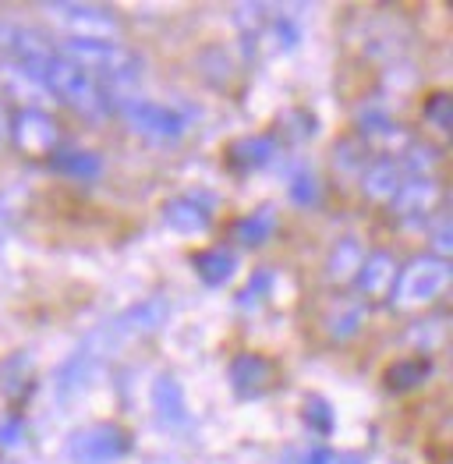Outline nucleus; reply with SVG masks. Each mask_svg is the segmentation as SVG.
I'll use <instances>...</instances> for the list:
<instances>
[{"instance_id": "nucleus-15", "label": "nucleus", "mask_w": 453, "mask_h": 464, "mask_svg": "<svg viewBox=\"0 0 453 464\" xmlns=\"http://www.w3.org/2000/svg\"><path fill=\"white\" fill-rule=\"evenodd\" d=\"M393 276H397L393 256H390V252H369L365 263H361V270H358V276H354V287H358L361 302H372V298L390 295Z\"/></svg>"}, {"instance_id": "nucleus-27", "label": "nucleus", "mask_w": 453, "mask_h": 464, "mask_svg": "<svg viewBox=\"0 0 453 464\" xmlns=\"http://www.w3.org/2000/svg\"><path fill=\"white\" fill-rule=\"evenodd\" d=\"M304 422H308V429L326 436V432H333V408L323 397H312V401H304Z\"/></svg>"}, {"instance_id": "nucleus-21", "label": "nucleus", "mask_w": 453, "mask_h": 464, "mask_svg": "<svg viewBox=\"0 0 453 464\" xmlns=\"http://www.w3.org/2000/svg\"><path fill=\"white\" fill-rule=\"evenodd\" d=\"M230 163L234 167H241V170H255V167H265L273 156H276V139L273 135H245V139H237L230 150Z\"/></svg>"}, {"instance_id": "nucleus-2", "label": "nucleus", "mask_w": 453, "mask_h": 464, "mask_svg": "<svg viewBox=\"0 0 453 464\" xmlns=\"http://www.w3.org/2000/svg\"><path fill=\"white\" fill-rule=\"evenodd\" d=\"M234 25L241 46L248 50V57H273V53H287L298 46L302 25L291 14V7H273V4H237L234 7Z\"/></svg>"}, {"instance_id": "nucleus-8", "label": "nucleus", "mask_w": 453, "mask_h": 464, "mask_svg": "<svg viewBox=\"0 0 453 464\" xmlns=\"http://www.w3.org/2000/svg\"><path fill=\"white\" fill-rule=\"evenodd\" d=\"M7 139L22 156L33 160H50L61 150V128L57 121L39 111V107H22L14 114H7Z\"/></svg>"}, {"instance_id": "nucleus-20", "label": "nucleus", "mask_w": 453, "mask_h": 464, "mask_svg": "<svg viewBox=\"0 0 453 464\" xmlns=\"http://www.w3.org/2000/svg\"><path fill=\"white\" fill-rule=\"evenodd\" d=\"M361 323H365V305L361 302H351V298H343V302H333L326 315H323V330L333 337V341H351L358 330H361Z\"/></svg>"}, {"instance_id": "nucleus-25", "label": "nucleus", "mask_w": 453, "mask_h": 464, "mask_svg": "<svg viewBox=\"0 0 453 464\" xmlns=\"http://www.w3.org/2000/svg\"><path fill=\"white\" fill-rule=\"evenodd\" d=\"M269 291H273V270H259L245 284V291H237V305L241 309H255V305H263Z\"/></svg>"}, {"instance_id": "nucleus-16", "label": "nucleus", "mask_w": 453, "mask_h": 464, "mask_svg": "<svg viewBox=\"0 0 453 464\" xmlns=\"http://www.w3.org/2000/svg\"><path fill=\"white\" fill-rule=\"evenodd\" d=\"M365 245L358 241V237H340L337 245L330 248V256H326V280L330 284H354V276L361 270V263H365Z\"/></svg>"}, {"instance_id": "nucleus-1", "label": "nucleus", "mask_w": 453, "mask_h": 464, "mask_svg": "<svg viewBox=\"0 0 453 464\" xmlns=\"http://www.w3.org/2000/svg\"><path fill=\"white\" fill-rule=\"evenodd\" d=\"M61 53L96 78L111 96H128V89L142 82V57L120 39H64Z\"/></svg>"}, {"instance_id": "nucleus-10", "label": "nucleus", "mask_w": 453, "mask_h": 464, "mask_svg": "<svg viewBox=\"0 0 453 464\" xmlns=\"http://www.w3.org/2000/svg\"><path fill=\"white\" fill-rule=\"evenodd\" d=\"M128 450H131V436L111 422L78 429L68 440V458L75 464H120Z\"/></svg>"}, {"instance_id": "nucleus-7", "label": "nucleus", "mask_w": 453, "mask_h": 464, "mask_svg": "<svg viewBox=\"0 0 453 464\" xmlns=\"http://www.w3.org/2000/svg\"><path fill=\"white\" fill-rule=\"evenodd\" d=\"M61 53V43L43 33L39 25H29V22H18V18H0V57L36 82L39 68Z\"/></svg>"}, {"instance_id": "nucleus-13", "label": "nucleus", "mask_w": 453, "mask_h": 464, "mask_svg": "<svg viewBox=\"0 0 453 464\" xmlns=\"http://www.w3.org/2000/svg\"><path fill=\"white\" fill-rule=\"evenodd\" d=\"M404 178L408 174H404V167H400L397 156H376L361 170V192H365V198H372V202H390Z\"/></svg>"}, {"instance_id": "nucleus-30", "label": "nucleus", "mask_w": 453, "mask_h": 464, "mask_svg": "<svg viewBox=\"0 0 453 464\" xmlns=\"http://www.w3.org/2000/svg\"><path fill=\"white\" fill-rule=\"evenodd\" d=\"M18 440H22V422L4 415L0 419V447H18Z\"/></svg>"}, {"instance_id": "nucleus-22", "label": "nucleus", "mask_w": 453, "mask_h": 464, "mask_svg": "<svg viewBox=\"0 0 453 464\" xmlns=\"http://www.w3.org/2000/svg\"><path fill=\"white\" fill-rule=\"evenodd\" d=\"M273 231H276V209H273V206H263V209L248 213L245 220H237L234 241H237L241 248H259Z\"/></svg>"}, {"instance_id": "nucleus-12", "label": "nucleus", "mask_w": 453, "mask_h": 464, "mask_svg": "<svg viewBox=\"0 0 453 464\" xmlns=\"http://www.w3.org/2000/svg\"><path fill=\"white\" fill-rule=\"evenodd\" d=\"M213 220L209 195H178L163 206V224L178 234H202Z\"/></svg>"}, {"instance_id": "nucleus-32", "label": "nucleus", "mask_w": 453, "mask_h": 464, "mask_svg": "<svg viewBox=\"0 0 453 464\" xmlns=\"http://www.w3.org/2000/svg\"><path fill=\"white\" fill-rule=\"evenodd\" d=\"M333 464H365V458H358V454H340Z\"/></svg>"}, {"instance_id": "nucleus-24", "label": "nucleus", "mask_w": 453, "mask_h": 464, "mask_svg": "<svg viewBox=\"0 0 453 464\" xmlns=\"http://www.w3.org/2000/svg\"><path fill=\"white\" fill-rule=\"evenodd\" d=\"M287 188H291V202H298V206H312L315 198H319V178H315V170L312 167H294L291 170V178H287Z\"/></svg>"}, {"instance_id": "nucleus-28", "label": "nucleus", "mask_w": 453, "mask_h": 464, "mask_svg": "<svg viewBox=\"0 0 453 464\" xmlns=\"http://www.w3.org/2000/svg\"><path fill=\"white\" fill-rule=\"evenodd\" d=\"M425 121H429L439 135H447V131H450V96H447V92H436V96L429 100V107H425Z\"/></svg>"}, {"instance_id": "nucleus-6", "label": "nucleus", "mask_w": 453, "mask_h": 464, "mask_svg": "<svg viewBox=\"0 0 453 464\" xmlns=\"http://www.w3.org/2000/svg\"><path fill=\"white\" fill-rule=\"evenodd\" d=\"M111 111H117L120 121L156 150H174L185 142L188 124L174 107H163L152 100H135V96H111Z\"/></svg>"}, {"instance_id": "nucleus-14", "label": "nucleus", "mask_w": 453, "mask_h": 464, "mask_svg": "<svg viewBox=\"0 0 453 464\" xmlns=\"http://www.w3.org/2000/svg\"><path fill=\"white\" fill-rule=\"evenodd\" d=\"M152 411L167 429L188 426V401H185V390L174 376H156V383H152Z\"/></svg>"}, {"instance_id": "nucleus-33", "label": "nucleus", "mask_w": 453, "mask_h": 464, "mask_svg": "<svg viewBox=\"0 0 453 464\" xmlns=\"http://www.w3.org/2000/svg\"><path fill=\"white\" fill-rule=\"evenodd\" d=\"M7 139V111H4V103H0V142Z\"/></svg>"}, {"instance_id": "nucleus-5", "label": "nucleus", "mask_w": 453, "mask_h": 464, "mask_svg": "<svg viewBox=\"0 0 453 464\" xmlns=\"http://www.w3.org/2000/svg\"><path fill=\"white\" fill-rule=\"evenodd\" d=\"M453 266L450 259L439 256H418L404 270H397L393 287H390V305L397 312L429 309L447 287H450Z\"/></svg>"}, {"instance_id": "nucleus-19", "label": "nucleus", "mask_w": 453, "mask_h": 464, "mask_svg": "<svg viewBox=\"0 0 453 464\" xmlns=\"http://www.w3.org/2000/svg\"><path fill=\"white\" fill-rule=\"evenodd\" d=\"M191 266H195V273H198L202 284H209V287H224L226 280L237 273V252L226 248V245H217V248L198 252V256L191 259Z\"/></svg>"}, {"instance_id": "nucleus-4", "label": "nucleus", "mask_w": 453, "mask_h": 464, "mask_svg": "<svg viewBox=\"0 0 453 464\" xmlns=\"http://www.w3.org/2000/svg\"><path fill=\"white\" fill-rule=\"evenodd\" d=\"M167 319H170V305H167V298H146V302H135V305H128L120 315H113L107 326H100V330L82 344V351H89L96 362H107L111 354H117L120 348H128L131 341H142V337L156 334Z\"/></svg>"}, {"instance_id": "nucleus-23", "label": "nucleus", "mask_w": 453, "mask_h": 464, "mask_svg": "<svg viewBox=\"0 0 453 464\" xmlns=\"http://www.w3.org/2000/svg\"><path fill=\"white\" fill-rule=\"evenodd\" d=\"M429 376H432V362L429 358H404V362H393L386 369V387L397 390V393H408V390L421 387Z\"/></svg>"}, {"instance_id": "nucleus-9", "label": "nucleus", "mask_w": 453, "mask_h": 464, "mask_svg": "<svg viewBox=\"0 0 453 464\" xmlns=\"http://www.w3.org/2000/svg\"><path fill=\"white\" fill-rule=\"evenodd\" d=\"M46 18H53L68 39H117L120 33V18L100 7V4H68V0H57V4H43L39 7Z\"/></svg>"}, {"instance_id": "nucleus-26", "label": "nucleus", "mask_w": 453, "mask_h": 464, "mask_svg": "<svg viewBox=\"0 0 453 464\" xmlns=\"http://www.w3.org/2000/svg\"><path fill=\"white\" fill-rule=\"evenodd\" d=\"M443 330H447V319H425L411 326V344H418L421 351H432L443 344Z\"/></svg>"}, {"instance_id": "nucleus-3", "label": "nucleus", "mask_w": 453, "mask_h": 464, "mask_svg": "<svg viewBox=\"0 0 453 464\" xmlns=\"http://www.w3.org/2000/svg\"><path fill=\"white\" fill-rule=\"evenodd\" d=\"M36 85L46 89L53 100H61L64 107H72V111H75L78 117H85V121H103V117L111 114V92H107L96 78L85 75L78 64H72L64 53L50 57V61L39 68Z\"/></svg>"}, {"instance_id": "nucleus-18", "label": "nucleus", "mask_w": 453, "mask_h": 464, "mask_svg": "<svg viewBox=\"0 0 453 464\" xmlns=\"http://www.w3.org/2000/svg\"><path fill=\"white\" fill-rule=\"evenodd\" d=\"M50 163H53L57 174L75 178V181H96L103 174V156L92 153V150H82V146H61L50 156Z\"/></svg>"}, {"instance_id": "nucleus-17", "label": "nucleus", "mask_w": 453, "mask_h": 464, "mask_svg": "<svg viewBox=\"0 0 453 464\" xmlns=\"http://www.w3.org/2000/svg\"><path fill=\"white\" fill-rule=\"evenodd\" d=\"M273 383V369L269 362L259 354H237L230 362V387L237 390L241 397H255Z\"/></svg>"}, {"instance_id": "nucleus-29", "label": "nucleus", "mask_w": 453, "mask_h": 464, "mask_svg": "<svg viewBox=\"0 0 453 464\" xmlns=\"http://www.w3.org/2000/svg\"><path fill=\"white\" fill-rule=\"evenodd\" d=\"M432 245H436V252H432V256H439V259H447V256H450V245H453L450 220H439V224H436V231H432Z\"/></svg>"}, {"instance_id": "nucleus-31", "label": "nucleus", "mask_w": 453, "mask_h": 464, "mask_svg": "<svg viewBox=\"0 0 453 464\" xmlns=\"http://www.w3.org/2000/svg\"><path fill=\"white\" fill-rule=\"evenodd\" d=\"M304 464H333V458H330L326 450H315V454H308V458H304Z\"/></svg>"}, {"instance_id": "nucleus-11", "label": "nucleus", "mask_w": 453, "mask_h": 464, "mask_svg": "<svg viewBox=\"0 0 453 464\" xmlns=\"http://www.w3.org/2000/svg\"><path fill=\"white\" fill-rule=\"evenodd\" d=\"M439 181L432 178V174H425V178H404L400 181V188L393 192V198L386 202L397 217H404V220H425L436 206H439Z\"/></svg>"}]
</instances>
